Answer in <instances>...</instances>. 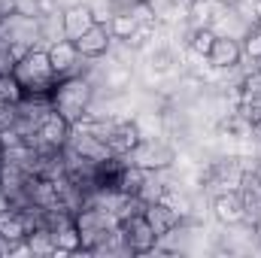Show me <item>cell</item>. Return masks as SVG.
<instances>
[{"mask_svg":"<svg viewBox=\"0 0 261 258\" xmlns=\"http://www.w3.org/2000/svg\"><path fill=\"white\" fill-rule=\"evenodd\" d=\"M52 110L58 116H64L70 125L82 122L88 116V110L94 107V97H97V85L88 73L82 76H67V79H58L55 88H52Z\"/></svg>","mask_w":261,"mask_h":258,"instance_id":"cell-1","label":"cell"},{"mask_svg":"<svg viewBox=\"0 0 261 258\" xmlns=\"http://www.w3.org/2000/svg\"><path fill=\"white\" fill-rule=\"evenodd\" d=\"M12 76L18 79V85H21V91L24 94H52V88H55V82H58V76H55V70H52V61H49V55H46V46L40 49H31L18 64L12 70Z\"/></svg>","mask_w":261,"mask_h":258,"instance_id":"cell-2","label":"cell"},{"mask_svg":"<svg viewBox=\"0 0 261 258\" xmlns=\"http://www.w3.org/2000/svg\"><path fill=\"white\" fill-rule=\"evenodd\" d=\"M125 161L140 167V170H146V173H167V170L176 167V149L161 134L158 137H143L125 155Z\"/></svg>","mask_w":261,"mask_h":258,"instance_id":"cell-3","label":"cell"},{"mask_svg":"<svg viewBox=\"0 0 261 258\" xmlns=\"http://www.w3.org/2000/svg\"><path fill=\"white\" fill-rule=\"evenodd\" d=\"M46 55H49L52 70H55V76H58V79L91 73V67H94V61L82 58V55H79V49H76V43H73V40H67V37L55 40V43H49V46H46Z\"/></svg>","mask_w":261,"mask_h":258,"instance_id":"cell-4","label":"cell"},{"mask_svg":"<svg viewBox=\"0 0 261 258\" xmlns=\"http://www.w3.org/2000/svg\"><path fill=\"white\" fill-rule=\"evenodd\" d=\"M70 131H73V125L67 122L64 116H58V113L52 110V113L46 116V122L37 128V134L28 140V146H34L40 155H55V152H61L67 146Z\"/></svg>","mask_w":261,"mask_h":258,"instance_id":"cell-5","label":"cell"},{"mask_svg":"<svg viewBox=\"0 0 261 258\" xmlns=\"http://www.w3.org/2000/svg\"><path fill=\"white\" fill-rule=\"evenodd\" d=\"M119 234H122L128 255H152L158 246V234L152 231L146 216H130L125 222H119Z\"/></svg>","mask_w":261,"mask_h":258,"instance_id":"cell-6","label":"cell"},{"mask_svg":"<svg viewBox=\"0 0 261 258\" xmlns=\"http://www.w3.org/2000/svg\"><path fill=\"white\" fill-rule=\"evenodd\" d=\"M73 43H76L79 55L88 58V61H100V58L113 55V46H116V40H113L107 21H94V24H91L79 40H73Z\"/></svg>","mask_w":261,"mask_h":258,"instance_id":"cell-7","label":"cell"},{"mask_svg":"<svg viewBox=\"0 0 261 258\" xmlns=\"http://www.w3.org/2000/svg\"><path fill=\"white\" fill-rule=\"evenodd\" d=\"M206 61H210V67H213L216 73H231V70H237L240 61H243V46H240V40H234V37H219V34H216V43H213Z\"/></svg>","mask_w":261,"mask_h":258,"instance_id":"cell-8","label":"cell"},{"mask_svg":"<svg viewBox=\"0 0 261 258\" xmlns=\"http://www.w3.org/2000/svg\"><path fill=\"white\" fill-rule=\"evenodd\" d=\"M213 216L219 225L225 228H240L246 222V203L240 192H222V194H213Z\"/></svg>","mask_w":261,"mask_h":258,"instance_id":"cell-9","label":"cell"},{"mask_svg":"<svg viewBox=\"0 0 261 258\" xmlns=\"http://www.w3.org/2000/svg\"><path fill=\"white\" fill-rule=\"evenodd\" d=\"M94 21H97V15H94V6H91V3L76 0V3H70V6L61 9V24H64L67 40H79Z\"/></svg>","mask_w":261,"mask_h":258,"instance_id":"cell-10","label":"cell"},{"mask_svg":"<svg viewBox=\"0 0 261 258\" xmlns=\"http://www.w3.org/2000/svg\"><path fill=\"white\" fill-rule=\"evenodd\" d=\"M143 216H146V222L152 225V231L158 234V240H167V237H170V234H173L182 222H186V219H182L176 210H170L164 200L146 203V213H143Z\"/></svg>","mask_w":261,"mask_h":258,"instance_id":"cell-11","label":"cell"},{"mask_svg":"<svg viewBox=\"0 0 261 258\" xmlns=\"http://www.w3.org/2000/svg\"><path fill=\"white\" fill-rule=\"evenodd\" d=\"M52 237H55V252L52 255H76V252H82V237H79L76 219H70L58 231H52Z\"/></svg>","mask_w":261,"mask_h":258,"instance_id":"cell-12","label":"cell"},{"mask_svg":"<svg viewBox=\"0 0 261 258\" xmlns=\"http://www.w3.org/2000/svg\"><path fill=\"white\" fill-rule=\"evenodd\" d=\"M222 9H225V3H219V0H195V6L189 9L186 21L192 28H213V21L222 15Z\"/></svg>","mask_w":261,"mask_h":258,"instance_id":"cell-13","label":"cell"},{"mask_svg":"<svg viewBox=\"0 0 261 258\" xmlns=\"http://www.w3.org/2000/svg\"><path fill=\"white\" fill-rule=\"evenodd\" d=\"M146 170H140V167H134V164H128L125 161V167L119 170V179H116V192L122 194H140V189H143V183H146Z\"/></svg>","mask_w":261,"mask_h":258,"instance_id":"cell-14","label":"cell"},{"mask_svg":"<svg viewBox=\"0 0 261 258\" xmlns=\"http://www.w3.org/2000/svg\"><path fill=\"white\" fill-rule=\"evenodd\" d=\"M189 49L197 52V55H210V49H213V43H216V31L213 28H189Z\"/></svg>","mask_w":261,"mask_h":258,"instance_id":"cell-15","label":"cell"},{"mask_svg":"<svg viewBox=\"0 0 261 258\" xmlns=\"http://www.w3.org/2000/svg\"><path fill=\"white\" fill-rule=\"evenodd\" d=\"M107 24H110V34H113L116 43H125L130 34H134V28H137V21H134L130 12H113Z\"/></svg>","mask_w":261,"mask_h":258,"instance_id":"cell-16","label":"cell"},{"mask_svg":"<svg viewBox=\"0 0 261 258\" xmlns=\"http://www.w3.org/2000/svg\"><path fill=\"white\" fill-rule=\"evenodd\" d=\"M237 113L249 122V125H261V94H243L237 100Z\"/></svg>","mask_w":261,"mask_h":258,"instance_id":"cell-17","label":"cell"},{"mask_svg":"<svg viewBox=\"0 0 261 258\" xmlns=\"http://www.w3.org/2000/svg\"><path fill=\"white\" fill-rule=\"evenodd\" d=\"M240 46H243V58L258 61V64H261V28H258V24H252V28L243 34Z\"/></svg>","mask_w":261,"mask_h":258,"instance_id":"cell-18","label":"cell"},{"mask_svg":"<svg viewBox=\"0 0 261 258\" xmlns=\"http://www.w3.org/2000/svg\"><path fill=\"white\" fill-rule=\"evenodd\" d=\"M0 94L9 100V104H18L21 97H24V91H21V85H18V79L9 73V76H0Z\"/></svg>","mask_w":261,"mask_h":258,"instance_id":"cell-19","label":"cell"},{"mask_svg":"<svg viewBox=\"0 0 261 258\" xmlns=\"http://www.w3.org/2000/svg\"><path fill=\"white\" fill-rule=\"evenodd\" d=\"M192 6H195V0H167V9L173 15H179V21H186V15H189Z\"/></svg>","mask_w":261,"mask_h":258,"instance_id":"cell-20","label":"cell"},{"mask_svg":"<svg viewBox=\"0 0 261 258\" xmlns=\"http://www.w3.org/2000/svg\"><path fill=\"white\" fill-rule=\"evenodd\" d=\"M15 12H18V0H0V24Z\"/></svg>","mask_w":261,"mask_h":258,"instance_id":"cell-21","label":"cell"},{"mask_svg":"<svg viewBox=\"0 0 261 258\" xmlns=\"http://www.w3.org/2000/svg\"><path fill=\"white\" fill-rule=\"evenodd\" d=\"M249 137H252V140L261 146V125H252V134H249Z\"/></svg>","mask_w":261,"mask_h":258,"instance_id":"cell-22","label":"cell"},{"mask_svg":"<svg viewBox=\"0 0 261 258\" xmlns=\"http://www.w3.org/2000/svg\"><path fill=\"white\" fill-rule=\"evenodd\" d=\"M255 170H258V173H261V155H258V167H255Z\"/></svg>","mask_w":261,"mask_h":258,"instance_id":"cell-23","label":"cell"},{"mask_svg":"<svg viewBox=\"0 0 261 258\" xmlns=\"http://www.w3.org/2000/svg\"><path fill=\"white\" fill-rule=\"evenodd\" d=\"M0 155H3V140H0Z\"/></svg>","mask_w":261,"mask_h":258,"instance_id":"cell-24","label":"cell"},{"mask_svg":"<svg viewBox=\"0 0 261 258\" xmlns=\"http://www.w3.org/2000/svg\"><path fill=\"white\" fill-rule=\"evenodd\" d=\"M255 24H258V28H261V15H258V21H255Z\"/></svg>","mask_w":261,"mask_h":258,"instance_id":"cell-25","label":"cell"},{"mask_svg":"<svg viewBox=\"0 0 261 258\" xmlns=\"http://www.w3.org/2000/svg\"><path fill=\"white\" fill-rule=\"evenodd\" d=\"M0 164H3V161H0Z\"/></svg>","mask_w":261,"mask_h":258,"instance_id":"cell-26","label":"cell"}]
</instances>
